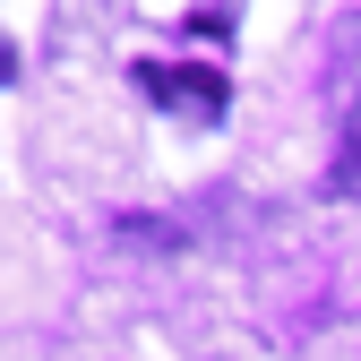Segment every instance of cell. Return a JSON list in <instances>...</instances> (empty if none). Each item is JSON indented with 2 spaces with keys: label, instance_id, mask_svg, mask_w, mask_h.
<instances>
[{
  "label": "cell",
  "instance_id": "6da1fadb",
  "mask_svg": "<svg viewBox=\"0 0 361 361\" xmlns=\"http://www.w3.org/2000/svg\"><path fill=\"white\" fill-rule=\"evenodd\" d=\"M138 86L155 104L190 112V121H215L224 104H233V86H224V69H172V61H138Z\"/></svg>",
  "mask_w": 361,
  "mask_h": 361
},
{
  "label": "cell",
  "instance_id": "7a4b0ae2",
  "mask_svg": "<svg viewBox=\"0 0 361 361\" xmlns=\"http://www.w3.org/2000/svg\"><path fill=\"white\" fill-rule=\"evenodd\" d=\"M336 190H344V198H361V95H353V112H344V147H336Z\"/></svg>",
  "mask_w": 361,
  "mask_h": 361
}]
</instances>
